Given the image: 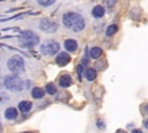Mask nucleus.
<instances>
[{"label":"nucleus","instance_id":"obj_1","mask_svg":"<svg viewBox=\"0 0 148 133\" xmlns=\"http://www.w3.org/2000/svg\"><path fill=\"white\" fill-rule=\"evenodd\" d=\"M62 24L75 32L82 31L86 27V21L83 19L82 15H80L79 13L75 12H67L62 15Z\"/></svg>","mask_w":148,"mask_h":133},{"label":"nucleus","instance_id":"obj_2","mask_svg":"<svg viewBox=\"0 0 148 133\" xmlns=\"http://www.w3.org/2000/svg\"><path fill=\"white\" fill-rule=\"evenodd\" d=\"M18 46L24 49H31L39 44V37L31 30H23L17 36Z\"/></svg>","mask_w":148,"mask_h":133},{"label":"nucleus","instance_id":"obj_3","mask_svg":"<svg viewBox=\"0 0 148 133\" xmlns=\"http://www.w3.org/2000/svg\"><path fill=\"white\" fill-rule=\"evenodd\" d=\"M3 84L6 89L10 91H15V93H20L24 89V81L20 76H17V74L7 75L3 80Z\"/></svg>","mask_w":148,"mask_h":133},{"label":"nucleus","instance_id":"obj_4","mask_svg":"<svg viewBox=\"0 0 148 133\" xmlns=\"http://www.w3.org/2000/svg\"><path fill=\"white\" fill-rule=\"evenodd\" d=\"M7 67L13 74H20L24 72V60L21 56L15 54L7 60Z\"/></svg>","mask_w":148,"mask_h":133},{"label":"nucleus","instance_id":"obj_5","mask_svg":"<svg viewBox=\"0 0 148 133\" xmlns=\"http://www.w3.org/2000/svg\"><path fill=\"white\" fill-rule=\"evenodd\" d=\"M59 49H60L59 43L53 39H46L39 46V51L43 56H54L56 53L59 52Z\"/></svg>","mask_w":148,"mask_h":133},{"label":"nucleus","instance_id":"obj_6","mask_svg":"<svg viewBox=\"0 0 148 133\" xmlns=\"http://www.w3.org/2000/svg\"><path fill=\"white\" fill-rule=\"evenodd\" d=\"M39 29L43 32L47 34H53L58 30V23L50 20V19H42L39 21Z\"/></svg>","mask_w":148,"mask_h":133},{"label":"nucleus","instance_id":"obj_7","mask_svg":"<svg viewBox=\"0 0 148 133\" xmlns=\"http://www.w3.org/2000/svg\"><path fill=\"white\" fill-rule=\"evenodd\" d=\"M71 61V57L67 52H59L58 56L56 57V64L59 66H65Z\"/></svg>","mask_w":148,"mask_h":133},{"label":"nucleus","instance_id":"obj_8","mask_svg":"<svg viewBox=\"0 0 148 133\" xmlns=\"http://www.w3.org/2000/svg\"><path fill=\"white\" fill-rule=\"evenodd\" d=\"M64 46H65V49H66L68 52H74V51L77 50V42L74 40V39L68 38V39H66V40L64 42Z\"/></svg>","mask_w":148,"mask_h":133},{"label":"nucleus","instance_id":"obj_9","mask_svg":"<svg viewBox=\"0 0 148 133\" xmlns=\"http://www.w3.org/2000/svg\"><path fill=\"white\" fill-rule=\"evenodd\" d=\"M91 14H92V16H94L95 19H101V17L104 16V14H105V8H104L102 5H97V6H95V7L92 8Z\"/></svg>","mask_w":148,"mask_h":133},{"label":"nucleus","instance_id":"obj_10","mask_svg":"<svg viewBox=\"0 0 148 133\" xmlns=\"http://www.w3.org/2000/svg\"><path fill=\"white\" fill-rule=\"evenodd\" d=\"M58 81H59V86L62 87V88H67V87H69V86L72 84V77H71V75H68V74L61 75Z\"/></svg>","mask_w":148,"mask_h":133},{"label":"nucleus","instance_id":"obj_11","mask_svg":"<svg viewBox=\"0 0 148 133\" xmlns=\"http://www.w3.org/2000/svg\"><path fill=\"white\" fill-rule=\"evenodd\" d=\"M32 108V103L29 102V101H22L18 103V110L22 112V113H27L31 110Z\"/></svg>","mask_w":148,"mask_h":133},{"label":"nucleus","instance_id":"obj_12","mask_svg":"<svg viewBox=\"0 0 148 133\" xmlns=\"http://www.w3.org/2000/svg\"><path fill=\"white\" fill-rule=\"evenodd\" d=\"M17 114H18L17 109H16V108H13V106L7 108V109H6V111H5V117H6L7 119H9V120L15 119V118L17 117Z\"/></svg>","mask_w":148,"mask_h":133},{"label":"nucleus","instance_id":"obj_13","mask_svg":"<svg viewBox=\"0 0 148 133\" xmlns=\"http://www.w3.org/2000/svg\"><path fill=\"white\" fill-rule=\"evenodd\" d=\"M45 95V90H43L42 88L39 87H35L32 90H31V96L36 99H39V98H43Z\"/></svg>","mask_w":148,"mask_h":133},{"label":"nucleus","instance_id":"obj_14","mask_svg":"<svg viewBox=\"0 0 148 133\" xmlns=\"http://www.w3.org/2000/svg\"><path fill=\"white\" fill-rule=\"evenodd\" d=\"M102 49L101 47H98V46H95V47H91L90 49V57L92 58V59H97V58H99L101 56H102Z\"/></svg>","mask_w":148,"mask_h":133},{"label":"nucleus","instance_id":"obj_15","mask_svg":"<svg viewBox=\"0 0 148 133\" xmlns=\"http://www.w3.org/2000/svg\"><path fill=\"white\" fill-rule=\"evenodd\" d=\"M84 75H86V77H87L88 81H92V80L96 79L97 73H96V69H94V68H87Z\"/></svg>","mask_w":148,"mask_h":133},{"label":"nucleus","instance_id":"obj_16","mask_svg":"<svg viewBox=\"0 0 148 133\" xmlns=\"http://www.w3.org/2000/svg\"><path fill=\"white\" fill-rule=\"evenodd\" d=\"M118 31V25L117 24H110L108 28H106V36H112L114 35L116 32Z\"/></svg>","mask_w":148,"mask_h":133},{"label":"nucleus","instance_id":"obj_17","mask_svg":"<svg viewBox=\"0 0 148 133\" xmlns=\"http://www.w3.org/2000/svg\"><path fill=\"white\" fill-rule=\"evenodd\" d=\"M45 91L49 94V95H54L57 93V88H56V84L53 83H47L45 86Z\"/></svg>","mask_w":148,"mask_h":133},{"label":"nucleus","instance_id":"obj_18","mask_svg":"<svg viewBox=\"0 0 148 133\" xmlns=\"http://www.w3.org/2000/svg\"><path fill=\"white\" fill-rule=\"evenodd\" d=\"M37 2L43 7H49L56 2V0H37Z\"/></svg>","mask_w":148,"mask_h":133},{"label":"nucleus","instance_id":"obj_19","mask_svg":"<svg viewBox=\"0 0 148 133\" xmlns=\"http://www.w3.org/2000/svg\"><path fill=\"white\" fill-rule=\"evenodd\" d=\"M103 2H104V3H105L108 7H110V8H111V7L114 5L116 0H103Z\"/></svg>","mask_w":148,"mask_h":133},{"label":"nucleus","instance_id":"obj_20","mask_svg":"<svg viewBox=\"0 0 148 133\" xmlns=\"http://www.w3.org/2000/svg\"><path fill=\"white\" fill-rule=\"evenodd\" d=\"M82 68H83V65H79L77 68H76V71H77V75H79L80 79H81V74H82Z\"/></svg>","mask_w":148,"mask_h":133},{"label":"nucleus","instance_id":"obj_21","mask_svg":"<svg viewBox=\"0 0 148 133\" xmlns=\"http://www.w3.org/2000/svg\"><path fill=\"white\" fill-rule=\"evenodd\" d=\"M143 124H145V127H146V128H148V119H146V120L143 121Z\"/></svg>","mask_w":148,"mask_h":133},{"label":"nucleus","instance_id":"obj_22","mask_svg":"<svg viewBox=\"0 0 148 133\" xmlns=\"http://www.w3.org/2000/svg\"><path fill=\"white\" fill-rule=\"evenodd\" d=\"M132 133H142V132H141L140 130H133V131H132Z\"/></svg>","mask_w":148,"mask_h":133},{"label":"nucleus","instance_id":"obj_23","mask_svg":"<svg viewBox=\"0 0 148 133\" xmlns=\"http://www.w3.org/2000/svg\"><path fill=\"white\" fill-rule=\"evenodd\" d=\"M1 131H2V125H1V123H0V133H1Z\"/></svg>","mask_w":148,"mask_h":133},{"label":"nucleus","instance_id":"obj_24","mask_svg":"<svg viewBox=\"0 0 148 133\" xmlns=\"http://www.w3.org/2000/svg\"><path fill=\"white\" fill-rule=\"evenodd\" d=\"M146 112H147V113H148V106H147V108H146Z\"/></svg>","mask_w":148,"mask_h":133},{"label":"nucleus","instance_id":"obj_25","mask_svg":"<svg viewBox=\"0 0 148 133\" xmlns=\"http://www.w3.org/2000/svg\"><path fill=\"white\" fill-rule=\"evenodd\" d=\"M0 1H3V0H0Z\"/></svg>","mask_w":148,"mask_h":133}]
</instances>
